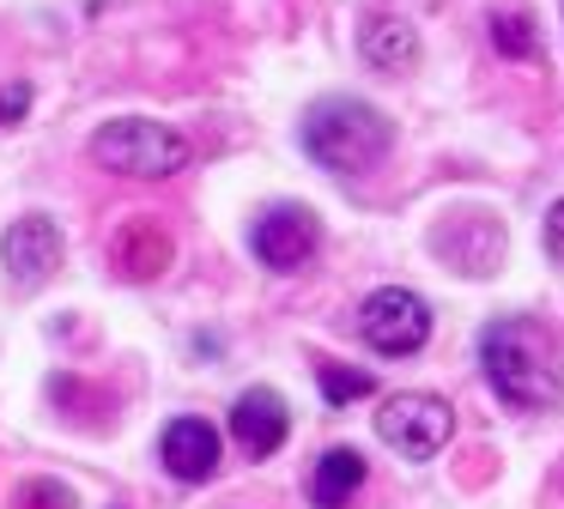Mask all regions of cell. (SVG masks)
<instances>
[{
    "label": "cell",
    "mask_w": 564,
    "mask_h": 509,
    "mask_svg": "<svg viewBox=\"0 0 564 509\" xmlns=\"http://www.w3.org/2000/svg\"><path fill=\"white\" fill-rule=\"evenodd\" d=\"M449 431H455V412L437 394H394L377 407V436L406 461H431L449 443Z\"/></svg>",
    "instance_id": "5b68a950"
},
{
    "label": "cell",
    "mask_w": 564,
    "mask_h": 509,
    "mask_svg": "<svg viewBox=\"0 0 564 509\" xmlns=\"http://www.w3.org/2000/svg\"><path fill=\"white\" fill-rule=\"evenodd\" d=\"M546 254L564 267V201H552V206H546Z\"/></svg>",
    "instance_id": "e0dca14e"
},
{
    "label": "cell",
    "mask_w": 564,
    "mask_h": 509,
    "mask_svg": "<svg viewBox=\"0 0 564 509\" xmlns=\"http://www.w3.org/2000/svg\"><path fill=\"white\" fill-rule=\"evenodd\" d=\"M164 261H171V237H164L159 225L122 230V273H128V279H152Z\"/></svg>",
    "instance_id": "7c38bea8"
},
{
    "label": "cell",
    "mask_w": 564,
    "mask_h": 509,
    "mask_svg": "<svg viewBox=\"0 0 564 509\" xmlns=\"http://www.w3.org/2000/svg\"><path fill=\"white\" fill-rule=\"evenodd\" d=\"M19 509H74V491L55 479H31L25 491H19Z\"/></svg>",
    "instance_id": "9a60e30c"
},
{
    "label": "cell",
    "mask_w": 564,
    "mask_h": 509,
    "mask_svg": "<svg viewBox=\"0 0 564 509\" xmlns=\"http://www.w3.org/2000/svg\"><path fill=\"white\" fill-rule=\"evenodd\" d=\"M365 455L358 448H328V455L310 467V503L316 509H346L358 491H365Z\"/></svg>",
    "instance_id": "30bf717a"
},
{
    "label": "cell",
    "mask_w": 564,
    "mask_h": 509,
    "mask_svg": "<svg viewBox=\"0 0 564 509\" xmlns=\"http://www.w3.org/2000/svg\"><path fill=\"white\" fill-rule=\"evenodd\" d=\"M304 152L316 158L322 170L358 182V176L389 164L394 121L382 116V109L358 104V97H322V104L304 109Z\"/></svg>",
    "instance_id": "7a4b0ae2"
},
{
    "label": "cell",
    "mask_w": 564,
    "mask_h": 509,
    "mask_svg": "<svg viewBox=\"0 0 564 509\" xmlns=\"http://www.w3.org/2000/svg\"><path fill=\"white\" fill-rule=\"evenodd\" d=\"M491 43H498V55L510 61H534L540 55V31H534V12L528 7H498L491 12Z\"/></svg>",
    "instance_id": "4fadbf2b"
},
{
    "label": "cell",
    "mask_w": 564,
    "mask_h": 509,
    "mask_svg": "<svg viewBox=\"0 0 564 509\" xmlns=\"http://www.w3.org/2000/svg\"><path fill=\"white\" fill-rule=\"evenodd\" d=\"M25 109H31V85H25V79H19V85H0V128L25 121Z\"/></svg>",
    "instance_id": "2e32d148"
},
{
    "label": "cell",
    "mask_w": 564,
    "mask_h": 509,
    "mask_svg": "<svg viewBox=\"0 0 564 509\" xmlns=\"http://www.w3.org/2000/svg\"><path fill=\"white\" fill-rule=\"evenodd\" d=\"M249 249H256V261L261 267H273V273H297V267H310L316 261V249H322V225H316V213L310 206H297V201H273L268 213L249 225Z\"/></svg>",
    "instance_id": "8992f818"
},
{
    "label": "cell",
    "mask_w": 564,
    "mask_h": 509,
    "mask_svg": "<svg viewBox=\"0 0 564 509\" xmlns=\"http://www.w3.org/2000/svg\"><path fill=\"white\" fill-rule=\"evenodd\" d=\"M285 431H292V412H285V400L273 394V388H249V394H237L231 436H237V448H243L249 461H268L273 448L285 443Z\"/></svg>",
    "instance_id": "9c48e42d"
},
{
    "label": "cell",
    "mask_w": 564,
    "mask_h": 509,
    "mask_svg": "<svg viewBox=\"0 0 564 509\" xmlns=\"http://www.w3.org/2000/svg\"><path fill=\"white\" fill-rule=\"evenodd\" d=\"M62 254H67V242H62V225H55L50 213L13 218V230H7V242H0V261H7V273H13L19 285H43V279H55Z\"/></svg>",
    "instance_id": "52a82bcc"
},
{
    "label": "cell",
    "mask_w": 564,
    "mask_h": 509,
    "mask_svg": "<svg viewBox=\"0 0 564 509\" xmlns=\"http://www.w3.org/2000/svg\"><path fill=\"white\" fill-rule=\"evenodd\" d=\"M358 334H365L370 351H382V358H413L431 339V310L419 303V291L382 285L358 303Z\"/></svg>",
    "instance_id": "277c9868"
},
{
    "label": "cell",
    "mask_w": 564,
    "mask_h": 509,
    "mask_svg": "<svg viewBox=\"0 0 564 509\" xmlns=\"http://www.w3.org/2000/svg\"><path fill=\"white\" fill-rule=\"evenodd\" d=\"M365 61L382 73H401L419 61V31L406 19H370L365 24Z\"/></svg>",
    "instance_id": "8fae6325"
},
{
    "label": "cell",
    "mask_w": 564,
    "mask_h": 509,
    "mask_svg": "<svg viewBox=\"0 0 564 509\" xmlns=\"http://www.w3.org/2000/svg\"><path fill=\"white\" fill-rule=\"evenodd\" d=\"M91 158H98L110 176H140V182H164L188 164V140L176 128L152 116H116L91 133Z\"/></svg>",
    "instance_id": "3957f363"
},
{
    "label": "cell",
    "mask_w": 564,
    "mask_h": 509,
    "mask_svg": "<svg viewBox=\"0 0 564 509\" xmlns=\"http://www.w3.org/2000/svg\"><path fill=\"white\" fill-rule=\"evenodd\" d=\"M370 394V376L352 370V364H322V400L328 407H352V400Z\"/></svg>",
    "instance_id": "5bb4252c"
},
{
    "label": "cell",
    "mask_w": 564,
    "mask_h": 509,
    "mask_svg": "<svg viewBox=\"0 0 564 509\" xmlns=\"http://www.w3.org/2000/svg\"><path fill=\"white\" fill-rule=\"evenodd\" d=\"M159 461H164V473L183 479V485L213 479V467H219V431H213V419H200V412L171 419L159 436Z\"/></svg>",
    "instance_id": "ba28073f"
},
{
    "label": "cell",
    "mask_w": 564,
    "mask_h": 509,
    "mask_svg": "<svg viewBox=\"0 0 564 509\" xmlns=\"http://www.w3.org/2000/svg\"><path fill=\"white\" fill-rule=\"evenodd\" d=\"M479 370L491 394L516 412H546L564 400V358L546 322L534 315H498L479 334Z\"/></svg>",
    "instance_id": "6da1fadb"
}]
</instances>
